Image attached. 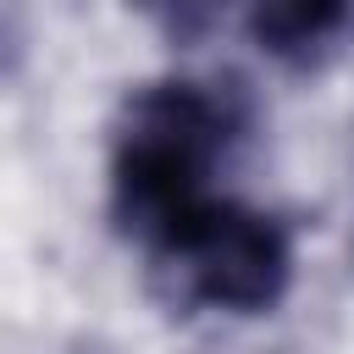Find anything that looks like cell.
Segmentation results:
<instances>
[{"instance_id":"obj_1","label":"cell","mask_w":354,"mask_h":354,"mask_svg":"<svg viewBox=\"0 0 354 354\" xmlns=\"http://www.w3.org/2000/svg\"><path fill=\"white\" fill-rule=\"evenodd\" d=\"M249 105L232 83L155 77L133 88L111 127V221L155 260L188 243L232 194L216 188L243 144Z\"/></svg>"},{"instance_id":"obj_2","label":"cell","mask_w":354,"mask_h":354,"mask_svg":"<svg viewBox=\"0 0 354 354\" xmlns=\"http://www.w3.org/2000/svg\"><path fill=\"white\" fill-rule=\"evenodd\" d=\"M155 277L171 288L177 304L221 310V315H260L293 282V238L277 216L227 199L188 243L155 260Z\"/></svg>"},{"instance_id":"obj_3","label":"cell","mask_w":354,"mask_h":354,"mask_svg":"<svg viewBox=\"0 0 354 354\" xmlns=\"http://www.w3.org/2000/svg\"><path fill=\"white\" fill-rule=\"evenodd\" d=\"M243 28L266 55L288 66H315L348 39L354 0H243Z\"/></svg>"}]
</instances>
